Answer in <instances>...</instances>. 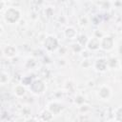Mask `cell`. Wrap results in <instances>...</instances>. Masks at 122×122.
Wrapping results in <instances>:
<instances>
[{
  "instance_id": "obj_5",
  "label": "cell",
  "mask_w": 122,
  "mask_h": 122,
  "mask_svg": "<svg viewBox=\"0 0 122 122\" xmlns=\"http://www.w3.org/2000/svg\"><path fill=\"white\" fill-rule=\"evenodd\" d=\"M100 95L102 97H107L109 95V91L107 89H102L101 92H100Z\"/></svg>"
},
{
  "instance_id": "obj_7",
  "label": "cell",
  "mask_w": 122,
  "mask_h": 122,
  "mask_svg": "<svg viewBox=\"0 0 122 122\" xmlns=\"http://www.w3.org/2000/svg\"><path fill=\"white\" fill-rule=\"evenodd\" d=\"M51 115L49 112H45V113H44V118H45V119L48 120V119H51Z\"/></svg>"
},
{
  "instance_id": "obj_1",
  "label": "cell",
  "mask_w": 122,
  "mask_h": 122,
  "mask_svg": "<svg viewBox=\"0 0 122 122\" xmlns=\"http://www.w3.org/2000/svg\"><path fill=\"white\" fill-rule=\"evenodd\" d=\"M18 17H19L18 11L15 10H13V9H10V10H9L6 12V19H7L9 22H10V23L15 22V21L18 19Z\"/></svg>"
},
{
  "instance_id": "obj_3",
  "label": "cell",
  "mask_w": 122,
  "mask_h": 122,
  "mask_svg": "<svg viewBox=\"0 0 122 122\" xmlns=\"http://www.w3.org/2000/svg\"><path fill=\"white\" fill-rule=\"evenodd\" d=\"M31 88H32V90L35 92H40L44 89V85H43V83L41 81L37 80V81H34L33 82V84L31 85Z\"/></svg>"
},
{
  "instance_id": "obj_4",
  "label": "cell",
  "mask_w": 122,
  "mask_h": 122,
  "mask_svg": "<svg viewBox=\"0 0 122 122\" xmlns=\"http://www.w3.org/2000/svg\"><path fill=\"white\" fill-rule=\"evenodd\" d=\"M102 46H103L104 49H110V48H112V38H110V37L105 38L103 40Z\"/></svg>"
},
{
  "instance_id": "obj_8",
  "label": "cell",
  "mask_w": 122,
  "mask_h": 122,
  "mask_svg": "<svg viewBox=\"0 0 122 122\" xmlns=\"http://www.w3.org/2000/svg\"><path fill=\"white\" fill-rule=\"evenodd\" d=\"M16 90H17V91H19V92H17V93H18V94H23V93H24V90H23L22 88H17Z\"/></svg>"
},
{
  "instance_id": "obj_6",
  "label": "cell",
  "mask_w": 122,
  "mask_h": 122,
  "mask_svg": "<svg viewBox=\"0 0 122 122\" xmlns=\"http://www.w3.org/2000/svg\"><path fill=\"white\" fill-rule=\"evenodd\" d=\"M117 119L122 121V110H120V111L117 112Z\"/></svg>"
},
{
  "instance_id": "obj_2",
  "label": "cell",
  "mask_w": 122,
  "mask_h": 122,
  "mask_svg": "<svg viewBox=\"0 0 122 122\" xmlns=\"http://www.w3.org/2000/svg\"><path fill=\"white\" fill-rule=\"evenodd\" d=\"M46 47L49 49V50H53V49H55V47L57 46V42H56V40L54 39V38H52V37H49L47 40H46Z\"/></svg>"
}]
</instances>
